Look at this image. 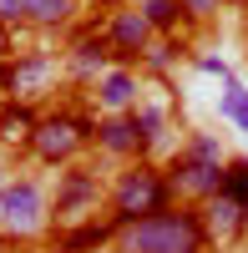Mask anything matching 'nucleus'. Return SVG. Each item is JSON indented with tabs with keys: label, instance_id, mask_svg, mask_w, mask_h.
<instances>
[{
	"label": "nucleus",
	"instance_id": "1",
	"mask_svg": "<svg viewBox=\"0 0 248 253\" xmlns=\"http://www.w3.org/2000/svg\"><path fill=\"white\" fill-rule=\"evenodd\" d=\"M172 203H177V193H172L167 167H162L157 157H137L127 167H117L112 182H107V213L122 228L152 218V213H162V208H172Z\"/></svg>",
	"mask_w": 248,
	"mask_h": 253
},
{
	"label": "nucleus",
	"instance_id": "2",
	"mask_svg": "<svg viewBox=\"0 0 248 253\" xmlns=\"http://www.w3.org/2000/svg\"><path fill=\"white\" fill-rule=\"evenodd\" d=\"M117 243H122V253H213L203 213L193 203H172V208H162L152 218L122 228Z\"/></svg>",
	"mask_w": 248,
	"mask_h": 253
},
{
	"label": "nucleus",
	"instance_id": "3",
	"mask_svg": "<svg viewBox=\"0 0 248 253\" xmlns=\"http://www.w3.org/2000/svg\"><path fill=\"white\" fill-rule=\"evenodd\" d=\"M223 162H228L223 142H218L213 132H193L182 147H172V157L162 162V167H167V182H172L177 203L203 208V203L223 187Z\"/></svg>",
	"mask_w": 248,
	"mask_h": 253
},
{
	"label": "nucleus",
	"instance_id": "4",
	"mask_svg": "<svg viewBox=\"0 0 248 253\" xmlns=\"http://www.w3.org/2000/svg\"><path fill=\"white\" fill-rule=\"evenodd\" d=\"M91 142H96V117L86 107H46L26 157H36L41 167H71L91 152Z\"/></svg>",
	"mask_w": 248,
	"mask_h": 253
},
{
	"label": "nucleus",
	"instance_id": "5",
	"mask_svg": "<svg viewBox=\"0 0 248 253\" xmlns=\"http://www.w3.org/2000/svg\"><path fill=\"white\" fill-rule=\"evenodd\" d=\"M46 233H56L46 182L31 172H15L0 187V238L5 243H41Z\"/></svg>",
	"mask_w": 248,
	"mask_h": 253
},
{
	"label": "nucleus",
	"instance_id": "6",
	"mask_svg": "<svg viewBox=\"0 0 248 253\" xmlns=\"http://www.w3.org/2000/svg\"><path fill=\"white\" fill-rule=\"evenodd\" d=\"M101 213H107V177H101L91 162L56 167V187H51V218H56V233H61V228L86 223V218H101Z\"/></svg>",
	"mask_w": 248,
	"mask_h": 253
},
{
	"label": "nucleus",
	"instance_id": "7",
	"mask_svg": "<svg viewBox=\"0 0 248 253\" xmlns=\"http://www.w3.org/2000/svg\"><path fill=\"white\" fill-rule=\"evenodd\" d=\"M117 66V51H112V41L107 31H101V20H86V26H76L71 41H66V51H61V71H66L71 86H96L101 76H107Z\"/></svg>",
	"mask_w": 248,
	"mask_h": 253
},
{
	"label": "nucleus",
	"instance_id": "8",
	"mask_svg": "<svg viewBox=\"0 0 248 253\" xmlns=\"http://www.w3.org/2000/svg\"><path fill=\"white\" fill-rule=\"evenodd\" d=\"M56 81H66V71H61V56L51 51H15L5 66H0V86H5V96L15 101H31V107H41Z\"/></svg>",
	"mask_w": 248,
	"mask_h": 253
},
{
	"label": "nucleus",
	"instance_id": "9",
	"mask_svg": "<svg viewBox=\"0 0 248 253\" xmlns=\"http://www.w3.org/2000/svg\"><path fill=\"white\" fill-rule=\"evenodd\" d=\"M101 31H107V41H112V51H117L122 66H137L142 51H147V46H152V36H157V31H152V20L142 15L132 0H117V5L101 15Z\"/></svg>",
	"mask_w": 248,
	"mask_h": 253
},
{
	"label": "nucleus",
	"instance_id": "10",
	"mask_svg": "<svg viewBox=\"0 0 248 253\" xmlns=\"http://www.w3.org/2000/svg\"><path fill=\"white\" fill-rule=\"evenodd\" d=\"M86 96H91L96 117H122V112H137L142 101H147V96H142V71L137 66H122V61L96 81Z\"/></svg>",
	"mask_w": 248,
	"mask_h": 253
},
{
	"label": "nucleus",
	"instance_id": "11",
	"mask_svg": "<svg viewBox=\"0 0 248 253\" xmlns=\"http://www.w3.org/2000/svg\"><path fill=\"white\" fill-rule=\"evenodd\" d=\"M91 152L107 157V162H117V167L147 157V142H142V132H137V117H132V112H122V117H96V142H91Z\"/></svg>",
	"mask_w": 248,
	"mask_h": 253
},
{
	"label": "nucleus",
	"instance_id": "12",
	"mask_svg": "<svg viewBox=\"0 0 248 253\" xmlns=\"http://www.w3.org/2000/svg\"><path fill=\"white\" fill-rule=\"evenodd\" d=\"M198 213H203V228H208V248H233V243L248 238V233H243V203H238V198L213 193Z\"/></svg>",
	"mask_w": 248,
	"mask_h": 253
},
{
	"label": "nucleus",
	"instance_id": "13",
	"mask_svg": "<svg viewBox=\"0 0 248 253\" xmlns=\"http://www.w3.org/2000/svg\"><path fill=\"white\" fill-rule=\"evenodd\" d=\"M36 122H41V107L5 96L0 101V147H5V152H26L31 137H36Z\"/></svg>",
	"mask_w": 248,
	"mask_h": 253
},
{
	"label": "nucleus",
	"instance_id": "14",
	"mask_svg": "<svg viewBox=\"0 0 248 253\" xmlns=\"http://www.w3.org/2000/svg\"><path fill=\"white\" fill-rule=\"evenodd\" d=\"M122 238V223L112 213H101V218H86V223H76V228H61L56 243L61 248H71V253H96V248H112Z\"/></svg>",
	"mask_w": 248,
	"mask_h": 253
},
{
	"label": "nucleus",
	"instance_id": "15",
	"mask_svg": "<svg viewBox=\"0 0 248 253\" xmlns=\"http://www.w3.org/2000/svg\"><path fill=\"white\" fill-rule=\"evenodd\" d=\"M132 117H137L142 142H147V157L167 152V142H172V107H162V101H142Z\"/></svg>",
	"mask_w": 248,
	"mask_h": 253
},
{
	"label": "nucleus",
	"instance_id": "16",
	"mask_svg": "<svg viewBox=\"0 0 248 253\" xmlns=\"http://www.w3.org/2000/svg\"><path fill=\"white\" fill-rule=\"evenodd\" d=\"M81 15V0H31V31H71Z\"/></svg>",
	"mask_w": 248,
	"mask_h": 253
},
{
	"label": "nucleus",
	"instance_id": "17",
	"mask_svg": "<svg viewBox=\"0 0 248 253\" xmlns=\"http://www.w3.org/2000/svg\"><path fill=\"white\" fill-rule=\"evenodd\" d=\"M182 56H188V46H182L177 36H152V46L142 51V61H137V71H142V76H167V71L177 66Z\"/></svg>",
	"mask_w": 248,
	"mask_h": 253
},
{
	"label": "nucleus",
	"instance_id": "18",
	"mask_svg": "<svg viewBox=\"0 0 248 253\" xmlns=\"http://www.w3.org/2000/svg\"><path fill=\"white\" fill-rule=\"evenodd\" d=\"M132 5L152 20V31H157V36H177V31H188V15H182L177 0H132Z\"/></svg>",
	"mask_w": 248,
	"mask_h": 253
},
{
	"label": "nucleus",
	"instance_id": "19",
	"mask_svg": "<svg viewBox=\"0 0 248 253\" xmlns=\"http://www.w3.org/2000/svg\"><path fill=\"white\" fill-rule=\"evenodd\" d=\"M218 112H223V117H228V122L238 126V132L248 137V86H243L238 76H233V81H223V96H218Z\"/></svg>",
	"mask_w": 248,
	"mask_h": 253
},
{
	"label": "nucleus",
	"instance_id": "20",
	"mask_svg": "<svg viewBox=\"0 0 248 253\" xmlns=\"http://www.w3.org/2000/svg\"><path fill=\"white\" fill-rule=\"evenodd\" d=\"M218 193L248 203V157H228V162H223V187H218Z\"/></svg>",
	"mask_w": 248,
	"mask_h": 253
},
{
	"label": "nucleus",
	"instance_id": "21",
	"mask_svg": "<svg viewBox=\"0 0 248 253\" xmlns=\"http://www.w3.org/2000/svg\"><path fill=\"white\" fill-rule=\"evenodd\" d=\"M177 5L188 15V31H198V26H208V20H218V10L233 5V0H177Z\"/></svg>",
	"mask_w": 248,
	"mask_h": 253
},
{
	"label": "nucleus",
	"instance_id": "22",
	"mask_svg": "<svg viewBox=\"0 0 248 253\" xmlns=\"http://www.w3.org/2000/svg\"><path fill=\"white\" fill-rule=\"evenodd\" d=\"M0 20H5V26H26L31 20V0H0Z\"/></svg>",
	"mask_w": 248,
	"mask_h": 253
},
{
	"label": "nucleus",
	"instance_id": "23",
	"mask_svg": "<svg viewBox=\"0 0 248 253\" xmlns=\"http://www.w3.org/2000/svg\"><path fill=\"white\" fill-rule=\"evenodd\" d=\"M198 71H208V76H218V81H233V71H228V61H223V56H198Z\"/></svg>",
	"mask_w": 248,
	"mask_h": 253
},
{
	"label": "nucleus",
	"instance_id": "24",
	"mask_svg": "<svg viewBox=\"0 0 248 253\" xmlns=\"http://www.w3.org/2000/svg\"><path fill=\"white\" fill-rule=\"evenodd\" d=\"M10 56H15V26H5V20H0V66H5Z\"/></svg>",
	"mask_w": 248,
	"mask_h": 253
},
{
	"label": "nucleus",
	"instance_id": "25",
	"mask_svg": "<svg viewBox=\"0 0 248 253\" xmlns=\"http://www.w3.org/2000/svg\"><path fill=\"white\" fill-rule=\"evenodd\" d=\"M15 177V167H10V152H5V147H0V187H5Z\"/></svg>",
	"mask_w": 248,
	"mask_h": 253
},
{
	"label": "nucleus",
	"instance_id": "26",
	"mask_svg": "<svg viewBox=\"0 0 248 253\" xmlns=\"http://www.w3.org/2000/svg\"><path fill=\"white\" fill-rule=\"evenodd\" d=\"M96 253H122V243H112V248H96Z\"/></svg>",
	"mask_w": 248,
	"mask_h": 253
},
{
	"label": "nucleus",
	"instance_id": "27",
	"mask_svg": "<svg viewBox=\"0 0 248 253\" xmlns=\"http://www.w3.org/2000/svg\"><path fill=\"white\" fill-rule=\"evenodd\" d=\"M86 5H117V0H86Z\"/></svg>",
	"mask_w": 248,
	"mask_h": 253
},
{
	"label": "nucleus",
	"instance_id": "28",
	"mask_svg": "<svg viewBox=\"0 0 248 253\" xmlns=\"http://www.w3.org/2000/svg\"><path fill=\"white\" fill-rule=\"evenodd\" d=\"M243 233H248V203H243Z\"/></svg>",
	"mask_w": 248,
	"mask_h": 253
},
{
	"label": "nucleus",
	"instance_id": "29",
	"mask_svg": "<svg viewBox=\"0 0 248 253\" xmlns=\"http://www.w3.org/2000/svg\"><path fill=\"white\" fill-rule=\"evenodd\" d=\"M243 41H248V10H243Z\"/></svg>",
	"mask_w": 248,
	"mask_h": 253
},
{
	"label": "nucleus",
	"instance_id": "30",
	"mask_svg": "<svg viewBox=\"0 0 248 253\" xmlns=\"http://www.w3.org/2000/svg\"><path fill=\"white\" fill-rule=\"evenodd\" d=\"M5 248H10V243H5V238H0V253H5Z\"/></svg>",
	"mask_w": 248,
	"mask_h": 253
},
{
	"label": "nucleus",
	"instance_id": "31",
	"mask_svg": "<svg viewBox=\"0 0 248 253\" xmlns=\"http://www.w3.org/2000/svg\"><path fill=\"white\" fill-rule=\"evenodd\" d=\"M0 101H5V86H0Z\"/></svg>",
	"mask_w": 248,
	"mask_h": 253
},
{
	"label": "nucleus",
	"instance_id": "32",
	"mask_svg": "<svg viewBox=\"0 0 248 253\" xmlns=\"http://www.w3.org/2000/svg\"><path fill=\"white\" fill-rule=\"evenodd\" d=\"M233 5H248V0H233Z\"/></svg>",
	"mask_w": 248,
	"mask_h": 253
}]
</instances>
